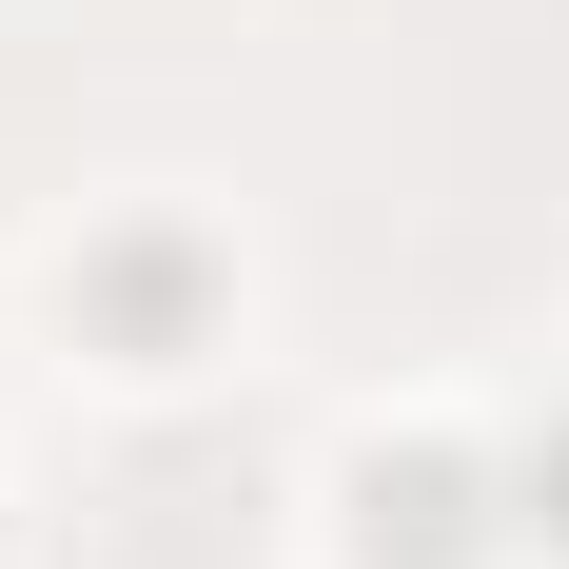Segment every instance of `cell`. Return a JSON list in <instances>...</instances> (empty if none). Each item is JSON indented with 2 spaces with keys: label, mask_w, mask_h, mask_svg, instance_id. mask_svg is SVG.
Listing matches in <instances>:
<instances>
[{
  "label": "cell",
  "mask_w": 569,
  "mask_h": 569,
  "mask_svg": "<svg viewBox=\"0 0 569 569\" xmlns=\"http://www.w3.org/2000/svg\"><path fill=\"white\" fill-rule=\"evenodd\" d=\"M491 471H511V530H550V550H569V412L530 432V452H491Z\"/></svg>",
  "instance_id": "obj_2"
},
{
  "label": "cell",
  "mask_w": 569,
  "mask_h": 569,
  "mask_svg": "<svg viewBox=\"0 0 569 569\" xmlns=\"http://www.w3.org/2000/svg\"><path fill=\"white\" fill-rule=\"evenodd\" d=\"M99 315H118V335H177V315H197V256H177V236L99 256Z\"/></svg>",
  "instance_id": "obj_1"
}]
</instances>
